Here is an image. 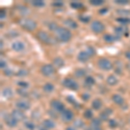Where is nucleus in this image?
<instances>
[{"label": "nucleus", "mask_w": 130, "mask_h": 130, "mask_svg": "<svg viewBox=\"0 0 130 130\" xmlns=\"http://www.w3.org/2000/svg\"><path fill=\"white\" fill-rule=\"evenodd\" d=\"M55 37L61 43H67L72 38V33L69 29L59 26L55 31Z\"/></svg>", "instance_id": "obj_1"}, {"label": "nucleus", "mask_w": 130, "mask_h": 130, "mask_svg": "<svg viewBox=\"0 0 130 130\" xmlns=\"http://www.w3.org/2000/svg\"><path fill=\"white\" fill-rule=\"evenodd\" d=\"M37 37L39 41H41L43 43H45V44L48 45H53L57 42L56 37H53L44 30H39L37 34Z\"/></svg>", "instance_id": "obj_2"}, {"label": "nucleus", "mask_w": 130, "mask_h": 130, "mask_svg": "<svg viewBox=\"0 0 130 130\" xmlns=\"http://www.w3.org/2000/svg\"><path fill=\"white\" fill-rule=\"evenodd\" d=\"M18 24L24 30L27 31H33L37 29V23L35 20L28 18H23L18 21Z\"/></svg>", "instance_id": "obj_3"}, {"label": "nucleus", "mask_w": 130, "mask_h": 130, "mask_svg": "<svg viewBox=\"0 0 130 130\" xmlns=\"http://www.w3.org/2000/svg\"><path fill=\"white\" fill-rule=\"evenodd\" d=\"M97 65L101 70H102L104 71L110 70L111 69L113 68V63L108 59V58H105V57L100 58V59L97 61Z\"/></svg>", "instance_id": "obj_4"}, {"label": "nucleus", "mask_w": 130, "mask_h": 130, "mask_svg": "<svg viewBox=\"0 0 130 130\" xmlns=\"http://www.w3.org/2000/svg\"><path fill=\"white\" fill-rule=\"evenodd\" d=\"M62 85L63 87L67 88L71 90H77L79 89V84L75 82L73 78H70V77H68V78H64L63 81H62Z\"/></svg>", "instance_id": "obj_5"}, {"label": "nucleus", "mask_w": 130, "mask_h": 130, "mask_svg": "<svg viewBox=\"0 0 130 130\" xmlns=\"http://www.w3.org/2000/svg\"><path fill=\"white\" fill-rule=\"evenodd\" d=\"M90 29H91V30L93 31L94 33H95V34H100V33H102L104 31L105 26H104V24H102L101 21L95 20L90 24Z\"/></svg>", "instance_id": "obj_6"}, {"label": "nucleus", "mask_w": 130, "mask_h": 130, "mask_svg": "<svg viewBox=\"0 0 130 130\" xmlns=\"http://www.w3.org/2000/svg\"><path fill=\"white\" fill-rule=\"evenodd\" d=\"M50 108H51V109L55 110L56 112L61 113L62 112L64 109H65V107H64V104L62 103L61 101L57 100V99H53L52 101H50Z\"/></svg>", "instance_id": "obj_7"}, {"label": "nucleus", "mask_w": 130, "mask_h": 130, "mask_svg": "<svg viewBox=\"0 0 130 130\" xmlns=\"http://www.w3.org/2000/svg\"><path fill=\"white\" fill-rule=\"evenodd\" d=\"M56 72L55 67L52 64H44L41 67V73L44 76H50Z\"/></svg>", "instance_id": "obj_8"}, {"label": "nucleus", "mask_w": 130, "mask_h": 130, "mask_svg": "<svg viewBox=\"0 0 130 130\" xmlns=\"http://www.w3.org/2000/svg\"><path fill=\"white\" fill-rule=\"evenodd\" d=\"M61 119L64 121V122H70L74 120V113L72 110L65 108V109L61 113Z\"/></svg>", "instance_id": "obj_9"}, {"label": "nucleus", "mask_w": 130, "mask_h": 130, "mask_svg": "<svg viewBox=\"0 0 130 130\" xmlns=\"http://www.w3.org/2000/svg\"><path fill=\"white\" fill-rule=\"evenodd\" d=\"M15 105L18 109L22 110V111H27L28 109H30V103L28 101H26L24 99L17 101Z\"/></svg>", "instance_id": "obj_10"}, {"label": "nucleus", "mask_w": 130, "mask_h": 130, "mask_svg": "<svg viewBox=\"0 0 130 130\" xmlns=\"http://www.w3.org/2000/svg\"><path fill=\"white\" fill-rule=\"evenodd\" d=\"M11 115L16 119L18 121H24L25 119V115H24V112L22 110H19L18 108L16 109L12 110V113H11Z\"/></svg>", "instance_id": "obj_11"}, {"label": "nucleus", "mask_w": 130, "mask_h": 130, "mask_svg": "<svg viewBox=\"0 0 130 130\" xmlns=\"http://www.w3.org/2000/svg\"><path fill=\"white\" fill-rule=\"evenodd\" d=\"M4 120H5V124L10 127H15L18 123V121L11 115H8Z\"/></svg>", "instance_id": "obj_12"}, {"label": "nucleus", "mask_w": 130, "mask_h": 130, "mask_svg": "<svg viewBox=\"0 0 130 130\" xmlns=\"http://www.w3.org/2000/svg\"><path fill=\"white\" fill-rule=\"evenodd\" d=\"M90 128L92 130H102V121L99 118H93L90 122Z\"/></svg>", "instance_id": "obj_13"}, {"label": "nucleus", "mask_w": 130, "mask_h": 130, "mask_svg": "<svg viewBox=\"0 0 130 130\" xmlns=\"http://www.w3.org/2000/svg\"><path fill=\"white\" fill-rule=\"evenodd\" d=\"M11 48L16 52H22L25 50V45L21 41H15L11 45Z\"/></svg>", "instance_id": "obj_14"}, {"label": "nucleus", "mask_w": 130, "mask_h": 130, "mask_svg": "<svg viewBox=\"0 0 130 130\" xmlns=\"http://www.w3.org/2000/svg\"><path fill=\"white\" fill-rule=\"evenodd\" d=\"M63 24L65 25V28L67 29H72V30H75L78 27V24L75 20L71 19V18H67L63 21Z\"/></svg>", "instance_id": "obj_15"}, {"label": "nucleus", "mask_w": 130, "mask_h": 130, "mask_svg": "<svg viewBox=\"0 0 130 130\" xmlns=\"http://www.w3.org/2000/svg\"><path fill=\"white\" fill-rule=\"evenodd\" d=\"M115 35L118 36V37H121V36L124 35L125 37H127L129 35V32H128V30H127V27H122V26H119V27H116L115 29Z\"/></svg>", "instance_id": "obj_16"}, {"label": "nucleus", "mask_w": 130, "mask_h": 130, "mask_svg": "<svg viewBox=\"0 0 130 130\" xmlns=\"http://www.w3.org/2000/svg\"><path fill=\"white\" fill-rule=\"evenodd\" d=\"M112 101L115 102L116 105L118 106H122L125 103V100L123 98V96H121L119 94H115L112 95Z\"/></svg>", "instance_id": "obj_17"}, {"label": "nucleus", "mask_w": 130, "mask_h": 130, "mask_svg": "<svg viewBox=\"0 0 130 130\" xmlns=\"http://www.w3.org/2000/svg\"><path fill=\"white\" fill-rule=\"evenodd\" d=\"M89 58H90V56L86 52V50H84V51H81L80 53L77 55V60L82 62H87V61H89Z\"/></svg>", "instance_id": "obj_18"}, {"label": "nucleus", "mask_w": 130, "mask_h": 130, "mask_svg": "<svg viewBox=\"0 0 130 130\" xmlns=\"http://www.w3.org/2000/svg\"><path fill=\"white\" fill-rule=\"evenodd\" d=\"M2 95L6 99H10L13 96V91H12L11 88L10 87H5L2 89Z\"/></svg>", "instance_id": "obj_19"}, {"label": "nucleus", "mask_w": 130, "mask_h": 130, "mask_svg": "<svg viewBox=\"0 0 130 130\" xmlns=\"http://www.w3.org/2000/svg\"><path fill=\"white\" fill-rule=\"evenodd\" d=\"M106 83H107V84L109 86H115L119 83V80L115 75H108V78H107Z\"/></svg>", "instance_id": "obj_20"}, {"label": "nucleus", "mask_w": 130, "mask_h": 130, "mask_svg": "<svg viewBox=\"0 0 130 130\" xmlns=\"http://www.w3.org/2000/svg\"><path fill=\"white\" fill-rule=\"evenodd\" d=\"M103 39L104 41L106 42V43H112L113 42L116 41V40H119L120 39V37H118V36H113L111 34H106L103 36Z\"/></svg>", "instance_id": "obj_21"}, {"label": "nucleus", "mask_w": 130, "mask_h": 130, "mask_svg": "<svg viewBox=\"0 0 130 130\" xmlns=\"http://www.w3.org/2000/svg\"><path fill=\"white\" fill-rule=\"evenodd\" d=\"M43 127H44L45 128H47L48 130L53 129V128H55L56 124L51 119H46V120L43 121Z\"/></svg>", "instance_id": "obj_22"}, {"label": "nucleus", "mask_w": 130, "mask_h": 130, "mask_svg": "<svg viewBox=\"0 0 130 130\" xmlns=\"http://www.w3.org/2000/svg\"><path fill=\"white\" fill-rule=\"evenodd\" d=\"M64 60L62 59V57H60V56H57V57L54 58L53 60V66L56 67V68H62V67L64 66Z\"/></svg>", "instance_id": "obj_23"}, {"label": "nucleus", "mask_w": 130, "mask_h": 130, "mask_svg": "<svg viewBox=\"0 0 130 130\" xmlns=\"http://www.w3.org/2000/svg\"><path fill=\"white\" fill-rule=\"evenodd\" d=\"M92 108L95 110H99L102 107V100L99 99V98H96V99H95L92 102Z\"/></svg>", "instance_id": "obj_24"}, {"label": "nucleus", "mask_w": 130, "mask_h": 130, "mask_svg": "<svg viewBox=\"0 0 130 130\" xmlns=\"http://www.w3.org/2000/svg\"><path fill=\"white\" fill-rule=\"evenodd\" d=\"M84 83L86 86H88V87H92V86H94L95 84V80L94 79L93 76L88 75V76H86L84 79Z\"/></svg>", "instance_id": "obj_25"}, {"label": "nucleus", "mask_w": 130, "mask_h": 130, "mask_svg": "<svg viewBox=\"0 0 130 130\" xmlns=\"http://www.w3.org/2000/svg\"><path fill=\"white\" fill-rule=\"evenodd\" d=\"M54 89H55L54 84H53V83H45V84L43 85V91H44L45 93H51V92H53Z\"/></svg>", "instance_id": "obj_26"}, {"label": "nucleus", "mask_w": 130, "mask_h": 130, "mask_svg": "<svg viewBox=\"0 0 130 130\" xmlns=\"http://www.w3.org/2000/svg\"><path fill=\"white\" fill-rule=\"evenodd\" d=\"M74 75L76 78H82V77H84L86 75V71L83 69H76L75 70Z\"/></svg>", "instance_id": "obj_27"}, {"label": "nucleus", "mask_w": 130, "mask_h": 130, "mask_svg": "<svg viewBox=\"0 0 130 130\" xmlns=\"http://www.w3.org/2000/svg\"><path fill=\"white\" fill-rule=\"evenodd\" d=\"M31 5H33L34 7L37 8H42L43 6H45V3L43 1V0H33V1L30 2Z\"/></svg>", "instance_id": "obj_28"}, {"label": "nucleus", "mask_w": 130, "mask_h": 130, "mask_svg": "<svg viewBox=\"0 0 130 130\" xmlns=\"http://www.w3.org/2000/svg\"><path fill=\"white\" fill-rule=\"evenodd\" d=\"M84 122H83V120H80V119H76V120L74 121V127L75 128H83L84 127Z\"/></svg>", "instance_id": "obj_29"}, {"label": "nucleus", "mask_w": 130, "mask_h": 130, "mask_svg": "<svg viewBox=\"0 0 130 130\" xmlns=\"http://www.w3.org/2000/svg\"><path fill=\"white\" fill-rule=\"evenodd\" d=\"M70 7L75 10H80L83 7V5L82 3H80V2L75 1V2H71L70 3Z\"/></svg>", "instance_id": "obj_30"}, {"label": "nucleus", "mask_w": 130, "mask_h": 130, "mask_svg": "<svg viewBox=\"0 0 130 130\" xmlns=\"http://www.w3.org/2000/svg\"><path fill=\"white\" fill-rule=\"evenodd\" d=\"M99 119L102 121H109V115H108L105 111H102L99 115Z\"/></svg>", "instance_id": "obj_31"}, {"label": "nucleus", "mask_w": 130, "mask_h": 130, "mask_svg": "<svg viewBox=\"0 0 130 130\" xmlns=\"http://www.w3.org/2000/svg\"><path fill=\"white\" fill-rule=\"evenodd\" d=\"M116 21H117V22H119L121 24H129V23H130V18L121 17V18H116Z\"/></svg>", "instance_id": "obj_32"}, {"label": "nucleus", "mask_w": 130, "mask_h": 130, "mask_svg": "<svg viewBox=\"0 0 130 130\" xmlns=\"http://www.w3.org/2000/svg\"><path fill=\"white\" fill-rule=\"evenodd\" d=\"M24 127L29 130H34L36 126L31 121H26L24 122Z\"/></svg>", "instance_id": "obj_33"}, {"label": "nucleus", "mask_w": 130, "mask_h": 130, "mask_svg": "<svg viewBox=\"0 0 130 130\" xmlns=\"http://www.w3.org/2000/svg\"><path fill=\"white\" fill-rule=\"evenodd\" d=\"M17 93L20 96H22V97H27V96L29 95V93L26 91V89H17Z\"/></svg>", "instance_id": "obj_34"}, {"label": "nucleus", "mask_w": 130, "mask_h": 130, "mask_svg": "<svg viewBox=\"0 0 130 130\" xmlns=\"http://www.w3.org/2000/svg\"><path fill=\"white\" fill-rule=\"evenodd\" d=\"M28 74H29V71L27 70H25V69H20L18 71V73H17V75L20 77H24L26 75H28Z\"/></svg>", "instance_id": "obj_35"}, {"label": "nucleus", "mask_w": 130, "mask_h": 130, "mask_svg": "<svg viewBox=\"0 0 130 130\" xmlns=\"http://www.w3.org/2000/svg\"><path fill=\"white\" fill-rule=\"evenodd\" d=\"M58 25H57V24L56 23H55V22H50L49 24H48V28L50 29V31H55L57 30V28H58Z\"/></svg>", "instance_id": "obj_36"}, {"label": "nucleus", "mask_w": 130, "mask_h": 130, "mask_svg": "<svg viewBox=\"0 0 130 130\" xmlns=\"http://www.w3.org/2000/svg\"><path fill=\"white\" fill-rule=\"evenodd\" d=\"M20 8H18V10H19L20 13L22 16H25L27 15V14L29 13V10L28 8L26 7V6H23V5H19Z\"/></svg>", "instance_id": "obj_37"}, {"label": "nucleus", "mask_w": 130, "mask_h": 130, "mask_svg": "<svg viewBox=\"0 0 130 130\" xmlns=\"http://www.w3.org/2000/svg\"><path fill=\"white\" fill-rule=\"evenodd\" d=\"M83 116L86 119H93V112H92L91 109H86L84 111Z\"/></svg>", "instance_id": "obj_38"}, {"label": "nucleus", "mask_w": 130, "mask_h": 130, "mask_svg": "<svg viewBox=\"0 0 130 130\" xmlns=\"http://www.w3.org/2000/svg\"><path fill=\"white\" fill-rule=\"evenodd\" d=\"M86 52H87L90 56V57H91V56H93L94 55H95V49L94 47H92V46H89V47H87V49H86Z\"/></svg>", "instance_id": "obj_39"}, {"label": "nucleus", "mask_w": 130, "mask_h": 130, "mask_svg": "<svg viewBox=\"0 0 130 130\" xmlns=\"http://www.w3.org/2000/svg\"><path fill=\"white\" fill-rule=\"evenodd\" d=\"M117 13L120 14L121 16H124V18H127V16L130 15V11L127 10H117Z\"/></svg>", "instance_id": "obj_40"}, {"label": "nucleus", "mask_w": 130, "mask_h": 130, "mask_svg": "<svg viewBox=\"0 0 130 130\" xmlns=\"http://www.w3.org/2000/svg\"><path fill=\"white\" fill-rule=\"evenodd\" d=\"M18 85L19 86L21 89H26L27 88H29V83H27V82H24V81L18 82Z\"/></svg>", "instance_id": "obj_41"}, {"label": "nucleus", "mask_w": 130, "mask_h": 130, "mask_svg": "<svg viewBox=\"0 0 130 130\" xmlns=\"http://www.w3.org/2000/svg\"><path fill=\"white\" fill-rule=\"evenodd\" d=\"M90 5H94V6H99V5H102V4L104 3V1H102V0H91V1H89Z\"/></svg>", "instance_id": "obj_42"}, {"label": "nucleus", "mask_w": 130, "mask_h": 130, "mask_svg": "<svg viewBox=\"0 0 130 130\" xmlns=\"http://www.w3.org/2000/svg\"><path fill=\"white\" fill-rule=\"evenodd\" d=\"M3 72H4V75H6V76H10V75H14V72L11 69H5V70H3Z\"/></svg>", "instance_id": "obj_43"}, {"label": "nucleus", "mask_w": 130, "mask_h": 130, "mask_svg": "<svg viewBox=\"0 0 130 130\" xmlns=\"http://www.w3.org/2000/svg\"><path fill=\"white\" fill-rule=\"evenodd\" d=\"M108 125H109V127L111 128H115L117 126V122L114 119H109V121H108Z\"/></svg>", "instance_id": "obj_44"}, {"label": "nucleus", "mask_w": 130, "mask_h": 130, "mask_svg": "<svg viewBox=\"0 0 130 130\" xmlns=\"http://www.w3.org/2000/svg\"><path fill=\"white\" fill-rule=\"evenodd\" d=\"M115 3L120 5H125L129 4V1L128 0H115Z\"/></svg>", "instance_id": "obj_45"}, {"label": "nucleus", "mask_w": 130, "mask_h": 130, "mask_svg": "<svg viewBox=\"0 0 130 130\" xmlns=\"http://www.w3.org/2000/svg\"><path fill=\"white\" fill-rule=\"evenodd\" d=\"M48 114L50 115V117H52V119L56 118V117H57V112H56V111L53 110V109L48 110Z\"/></svg>", "instance_id": "obj_46"}, {"label": "nucleus", "mask_w": 130, "mask_h": 130, "mask_svg": "<svg viewBox=\"0 0 130 130\" xmlns=\"http://www.w3.org/2000/svg\"><path fill=\"white\" fill-rule=\"evenodd\" d=\"M79 20L83 23H89L90 20L89 17H85V16H80L79 17Z\"/></svg>", "instance_id": "obj_47"}, {"label": "nucleus", "mask_w": 130, "mask_h": 130, "mask_svg": "<svg viewBox=\"0 0 130 130\" xmlns=\"http://www.w3.org/2000/svg\"><path fill=\"white\" fill-rule=\"evenodd\" d=\"M62 5H63V3H62V1H55L52 3V6H54V7H56V8H60V7H62Z\"/></svg>", "instance_id": "obj_48"}, {"label": "nucleus", "mask_w": 130, "mask_h": 130, "mask_svg": "<svg viewBox=\"0 0 130 130\" xmlns=\"http://www.w3.org/2000/svg\"><path fill=\"white\" fill-rule=\"evenodd\" d=\"M67 100H68V102H70L71 104H73V105H74V104H76V101L75 100V98L74 97H72V96H68V97H67Z\"/></svg>", "instance_id": "obj_49"}, {"label": "nucleus", "mask_w": 130, "mask_h": 130, "mask_svg": "<svg viewBox=\"0 0 130 130\" xmlns=\"http://www.w3.org/2000/svg\"><path fill=\"white\" fill-rule=\"evenodd\" d=\"M90 98V95L88 93H84L82 95V99H83V101H89Z\"/></svg>", "instance_id": "obj_50"}, {"label": "nucleus", "mask_w": 130, "mask_h": 130, "mask_svg": "<svg viewBox=\"0 0 130 130\" xmlns=\"http://www.w3.org/2000/svg\"><path fill=\"white\" fill-rule=\"evenodd\" d=\"M6 66H7V63H6V62L5 60L2 59L0 61V67H1L2 70H5L6 69Z\"/></svg>", "instance_id": "obj_51"}, {"label": "nucleus", "mask_w": 130, "mask_h": 130, "mask_svg": "<svg viewBox=\"0 0 130 130\" xmlns=\"http://www.w3.org/2000/svg\"><path fill=\"white\" fill-rule=\"evenodd\" d=\"M108 11V8L105 7V8H102V9H101V10H99V13L101 14V15H105V14H106Z\"/></svg>", "instance_id": "obj_52"}, {"label": "nucleus", "mask_w": 130, "mask_h": 130, "mask_svg": "<svg viewBox=\"0 0 130 130\" xmlns=\"http://www.w3.org/2000/svg\"><path fill=\"white\" fill-rule=\"evenodd\" d=\"M0 12H1V16H0V17H1V19H3V18H5V10H3V9H1Z\"/></svg>", "instance_id": "obj_53"}, {"label": "nucleus", "mask_w": 130, "mask_h": 130, "mask_svg": "<svg viewBox=\"0 0 130 130\" xmlns=\"http://www.w3.org/2000/svg\"><path fill=\"white\" fill-rule=\"evenodd\" d=\"M65 130H76V128L74 127V126H69V127H66Z\"/></svg>", "instance_id": "obj_54"}, {"label": "nucleus", "mask_w": 130, "mask_h": 130, "mask_svg": "<svg viewBox=\"0 0 130 130\" xmlns=\"http://www.w3.org/2000/svg\"><path fill=\"white\" fill-rule=\"evenodd\" d=\"M125 56L127 58L129 61H130V50H128V51H126V53H125Z\"/></svg>", "instance_id": "obj_55"}, {"label": "nucleus", "mask_w": 130, "mask_h": 130, "mask_svg": "<svg viewBox=\"0 0 130 130\" xmlns=\"http://www.w3.org/2000/svg\"><path fill=\"white\" fill-rule=\"evenodd\" d=\"M39 130H48V129L45 128L44 127H43V126H42V127H40V128H39Z\"/></svg>", "instance_id": "obj_56"}]
</instances>
